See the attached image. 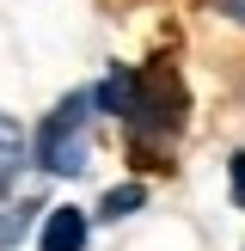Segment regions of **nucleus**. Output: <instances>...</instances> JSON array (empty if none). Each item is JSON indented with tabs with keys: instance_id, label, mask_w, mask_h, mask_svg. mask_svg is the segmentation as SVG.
I'll list each match as a JSON object with an SVG mask.
<instances>
[{
	"instance_id": "nucleus-6",
	"label": "nucleus",
	"mask_w": 245,
	"mask_h": 251,
	"mask_svg": "<svg viewBox=\"0 0 245 251\" xmlns=\"http://www.w3.org/2000/svg\"><path fill=\"white\" fill-rule=\"evenodd\" d=\"M19 153H24V129L6 117V110H0V178H6V172L19 166Z\"/></svg>"
},
{
	"instance_id": "nucleus-3",
	"label": "nucleus",
	"mask_w": 245,
	"mask_h": 251,
	"mask_svg": "<svg viewBox=\"0 0 245 251\" xmlns=\"http://www.w3.org/2000/svg\"><path fill=\"white\" fill-rule=\"evenodd\" d=\"M86 239H92V221H86V208L61 202V208H49L43 233H37V251H86Z\"/></svg>"
},
{
	"instance_id": "nucleus-5",
	"label": "nucleus",
	"mask_w": 245,
	"mask_h": 251,
	"mask_svg": "<svg viewBox=\"0 0 245 251\" xmlns=\"http://www.w3.org/2000/svg\"><path fill=\"white\" fill-rule=\"evenodd\" d=\"M141 202H147V184H117V190L98 202V221H129Z\"/></svg>"
},
{
	"instance_id": "nucleus-1",
	"label": "nucleus",
	"mask_w": 245,
	"mask_h": 251,
	"mask_svg": "<svg viewBox=\"0 0 245 251\" xmlns=\"http://www.w3.org/2000/svg\"><path fill=\"white\" fill-rule=\"evenodd\" d=\"M92 104L110 110V117H122L135 135L159 141V135H172L184 123V86L172 80L166 68H110L104 80H98Z\"/></svg>"
},
{
	"instance_id": "nucleus-2",
	"label": "nucleus",
	"mask_w": 245,
	"mask_h": 251,
	"mask_svg": "<svg viewBox=\"0 0 245 251\" xmlns=\"http://www.w3.org/2000/svg\"><path fill=\"white\" fill-rule=\"evenodd\" d=\"M31 153H37V172H43V178H80V172L92 166V92L61 98L43 117Z\"/></svg>"
},
{
	"instance_id": "nucleus-4",
	"label": "nucleus",
	"mask_w": 245,
	"mask_h": 251,
	"mask_svg": "<svg viewBox=\"0 0 245 251\" xmlns=\"http://www.w3.org/2000/svg\"><path fill=\"white\" fill-rule=\"evenodd\" d=\"M31 196H6V202H0V251H6V245H19L24 239V233H31Z\"/></svg>"
},
{
	"instance_id": "nucleus-7",
	"label": "nucleus",
	"mask_w": 245,
	"mask_h": 251,
	"mask_svg": "<svg viewBox=\"0 0 245 251\" xmlns=\"http://www.w3.org/2000/svg\"><path fill=\"white\" fill-rule=\"evenodd\" d=\"M227 172H233V202L245 208V153H233V159H227Z\"/></svg>"
}]
</instances>
